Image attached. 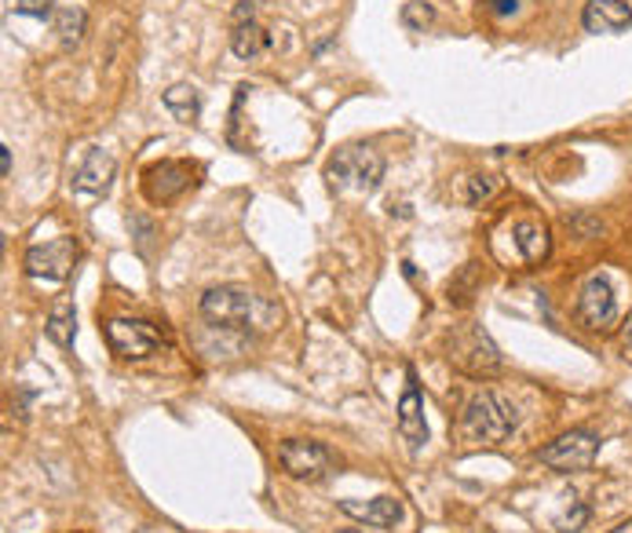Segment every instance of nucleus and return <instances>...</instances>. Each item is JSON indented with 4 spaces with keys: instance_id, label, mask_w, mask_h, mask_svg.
I'll return each instance as SVG.
<instances>
[{
    "instance_id": "f257e3e1",
    "label": "nucleus",
    "mask_w": 632,
    "mask_h": 533,
    "mask_svg": "<svg viewBox=\"0 0 632 533\" xmlns=\"http://www.w3.org/2000/svg\"><path fill=\"white\" fill-rule=\"evenodd\" d=\"M202 318L216 329H235V333H264L275 326V307L242 285H216L202 296Z\"/></svg>"
},
{
    "instance_id": "f03ea898",
    "label": "nucleus",
    "mask_w": 632,
    "mask_h": 533,
    "mask_svg": "<svg viewBox=\"0 0 632 533\" xmlns=\"http://www.w3.org/2000/svg\"><path fill=\"white\" fill-rule=\"evenodd\" d=\"M460 428H465V435L476 442H505L511 431L519 428V414L508 398L497 395V391H479V395L468 398Z\"/></svg>"
},
{
    "instance_id": "7ed1b4c3",
    "label": "nucleus",
    "mask_w": 632,
    "mask_h": 533,
    "mask_svg": "<svg viewBox=\"0 0 632 533\" xmlns=\"http://www.w3.org/2000/svg\"><path fill=\"white\" fill-rule=\"evenodd\" d=\"M326 179L337 190H355V194H374L384 179V157L374 147H344L329 157Z\"/></svg>"
},
{
    "instance_id": "20e7f679",
    "label": "nucleus",
    "mask_w": 632,
    "mask_h": 533,
    "mask_svg": "<svg viewBox=\"0 0 632 533\" xmlns=\"http://www.w3.org/2000/svg\"><path fill=\"white\" fill-rule=\"evenodd\" d=\"M446 351H450V366L460 369L465 377H494L501 369V351L490 340L483 326H457L454 333L446 337Z\"/></svg>"
},
{
    "instance_id": "39448f33",
    "label": "nucleus",
    "mask_w": 632,
    "mask_h": 533,
    "mask_svg": "<svg viewBox=\"0 0 632 533\" xmlns=\"http://www.w3.org/2000/svg\"><path fill=\"white\" fill-rule=\"evenodd\" d=\"M278 465L286 468L289 479L300 482H318L333 471V454L323 446V442L311 439H289L278 446Z\"/></svg>"
},
{
    "instance_id": "423d86ee",
    "label": "nucleus",
    "mask_w": 632,
    "mask_h": 533,
    "mask_svg": "<svg viewBox=\"0 0 632 533\" xmlns=\"http://www.w3.org/2000/svg\"><path fill=\"white\" fill-rule=\"evenodd\" d=\"M599 454V439L592 431L578 428L567 431V435L552 439L545 449H541V465L552 471H585L592 468V460Z\"/></svg>"
},
{
    "instance_id": "0eeeda50",
    "label": "nucleus",
    "mask_w": 632,
    "mask_h": 533,
    "mask_svg": "<svg viewBox=\"0 0 632 533\" xmlns=\"http://www.w3.org/2000/svg\"><path fill=\"white\" fill-rule=\"evenodd\" d=\"M578 315H581V321H585L589 329H596V333H607V329H615V321H618V296H615V285H610L607 275H589L585 281H581Z\"/></svg>"
},
{
    "instance_id": "6e6552de",
    "label": "nucleus",
    "mask_w": 632,
    "mask_h": 533,
    "mask_svg": "<svg viewBox=\"0 0 632 533\" xmlns=\"http://www.w3.org/2000/svg\"><path fill=\"white\" fill-rule=\"evenodd\" d=\"M106 344L117 358H150L162 347V333L143 318H110Z\"/></svg>"
},
{
    "instance_id": "1a4fd4ad",
    "label": "nucleus",
    "mask_w": 632,
    "mask_h": 533,
    "mask_svg": "<svg viewBox=\"0 0 632 533\" xmlns=\"http://www.w3.org/2000/svg\"><path fill=\"white\" fill-rule=\"evenodd\" d=\"M194 183H198L194 168L187 161H157V165H150L143 173V194L150 205H168L179 194H187Z\"/></svg>"
},
{
    "instance_id": "9d476101",
    "label": "nucleus",
    "mask_w": 632,
    "mask_h": 533,
    "mask_svg": "<svg viewBox=\"0 0 632 533\" xmlns=\"http://www.w3.org/2000/svg\"><path fill=\"white\" fill-rule=\"evenodd\" d=\"M77 259V241L74 238H55L45 245H34L26 253V275L37 281H66Z\"/></svg>"
},
{
    "instance_id": "9b49d317",
    "label": "nucleus",
    "mask_w": 632,
    "mask_h": 533,
    "mask_svg": "<svg viewBox=\"0 0 632 533\" xmlns=\"http://www.w3.org/2000/svg\"><path fill=\"white\" fill-rule=\"evenodd\" d=\"M399 431L409 446H425L428 442V424H425V398H420V384H417V369H406V391L403 402H399Z\"/></svg>"
},
{
    "instance_id": "f8f14e48",
    "label": "nucleus",
    "mask_w": 632,
    "mask_h": 533,
    "mask_svg": "<svg viewBox=\"0 0 632 533\" xmlns=\"http://www.w3.org/2000/svg\"><path fill=\"white\" fill-rule=\"evenodd\" d=\"M581 26L589 34H625L632 26V8L625 0H589L581 12Z\"/></svg>"
},
{
    "instance_id": "ddd939ff",
    "label": "nucleus",
    "mask_w": 632,
    "mask_h": 533,
    "mask_svg": "<svg viewBox=\"0 0 632 533\" xmlns=\"http://www.w3.org/2000/svg\"><path fill=\"white\" fill-rule=\"evenodd\" d=\"M114 173H117V161L106 150H88V157L74 168L69 183H74L77 194H106Z\"/></svg>"
},
{
    "instance_id": "4468645a",
    "label": "nucleus",
    "mask_w": 632,
    "mask_h": 533,
    "mask_svg": "<svg viewBox=\"0 0 632 533\" xmlns=\"http://www.w3.org/2000/svg\"><path fill=\"white\" fill-rule=\"evenodd\" d=\"M340 511L358 522H366V526H395V522H403V505H399L395 497H374V500H340Z\"/></svg>"
},
{
    "instance_id": "2eb2a0df",
    "label": "nucleus",
    "mask_w": 632,
    "mask_h": 533,
    "mask_svg": "<svg viewBox=\"0 0 632 533\" xmlns=\"http://www.w3.org/2000/svg\"><path fill=\"white\" fill-rule=\"evenodd\" d=\"M48 340H52L55 347L69 351L74 347V337H77V310H74V296L63 293L52 304V315H48V326H45Z\"/></svg>"
},
{
    "instance_id": "dca6fc26",
    "label": "nucleus",
    "mask_w": 632,
    "mask_h": 533,
    "mask_svg": "<svg viewBox=\"0 0 632 533\" xmlns=\"http://www.w3.org/2000/svg\"><path fill=\"white\" fill-rule=\"evenodd\" d=\"M511 238H516V249L527 264H541V259L548 256V230L534 224V219H519V224L511 227Z\"/></svg>"
},
{
    "instance_id": "f3484780",
    "label": "nucleus",
    "mask_w": 632,
    "mask_h": 533,
    "mask_svg": "<svg viewBox=\"0 0 632 533\" xmlns=\"http://www.w3.org/2000/svg\"><path fill=\"white\" fill-rule=\"evenodd\" d=\"M55 34H59V45L63 48H77L85 40V29H88V12L85 4H59L55 15Z\"/></svg>"
},
{
    "instance_id": "a211bd4d",
    "label": "nucleus",
    "mask_w": 632,
    "mask_h": 533,
    "mask_svg": "<svg viewBox=\"0 0 632 533\" xmlns=\"http://www.w3.org/2000/svg\"><path fill=\"white\" fill-rule=\"evenodd\" d=\"M270 48V37L267 29L249 18V23H235V34H230V52L238 59H260Z\"/></svg>"
},
{
    "instance_id": "6ab92c4d",
    "label": "nucleus",
    "mask_w": 632,
    "mask_h": 533,
    "mask_svg": "<svg viewBox=\"0 0 632 533\" xmlns=\"http://www.w3.org/2000/svg\"><path fill=\"white\" fill-rule=\"evenodd\" d=\"M165 110L184 125H194L202 117V92L194 85H173L165 92Z\"/></svg>"
},
{
    "instance_id": "aec40b11",
    "label": "nucleus",
    "mask_w": 632,
    "mask_h": 533,
    "mask_svg": "<svg viewBox=\"0 0 632 533\" xmlns=\"http://www.w3.org/2000/svg\"><path fill=\"white\" fill-rule=\"evenodd\" d=\"M435 23V8L428 0H406L403 4V26L414 29V34H425V29Z\"/></svg>"
},
{
    "instance_id": "412c9836",
    "label": "nucleus",
    "mask_w": 632,
    "mask_h": 533,
    "mask_svg": "<svg viewBox=\"0 0 632 533\" xmlns=\"http://www.w3.org/2000/svg\"><path fill=\"white\" fill-rule=\"evenodd\" d=\"M476 264H468L465 270H460V278L450 281V304H457V307H468L471 304V296H476V289H479V281H476Z\"/></svg>"
},
{
    "instance_id": "4be33fe9",
    "label": "nucleus",
    "mask_w": 632,
    "mask_h": 533,
    "mask_svg": "<svg viewBox=\"0 0 632 533\" xmlns=\"http://www.w3.org/2000/svg\"><path fill=\"white\" fill-rule=\"evenodd\" d=\"M497 176H486V173H479V176H471L468 179V190H465V201L468 205H483V201H490L497 194Z\"/></svg>"
},
{
    "instance_id": "5701e85b",
    "label": "nucleus",
    "mask_w": 632,
    "mask_h": 533,
    "mask_svg": "<svg viewBox=\"0 0 632 533\" xmlns=\"http://www.w3.org/2000/svg\"><path fill=\"white\" fill-rule=\"evenodd\" d=\"M15 12H18V15H29V18H48V15H55V12H52V0H15Z\"/></svg>"
},
{
    "instance_id": "b1692460",
    "label": "nucleus",
    "mask_w": 632,
    "mask_h": 533,
    "mask_svg": "<svg viewBox=\"0 0 632 533\" xmlns=\"http://www.w3.org/2000/svg\"><path fill=\"white\" fill-rule=\"evenodd\" d=\"M486 4L497 18H516L530 4V0H486Z\"/></svg>"
},
{
    "instance_id": "393cba45",
    "label": "nucleus",
    "mask_w": 632,
    "mask_h": 533,
    "mask_svg": "<svg viewBox=\"0 0 632 533\" xmlns=\"http://www.w3.org/2000/svg\"><path fill=\"white\" fill-rule=\"evenodd\" d=\"M249 18H256V8L253 4H238L235 8V23H249Z\"/></svg>"
},
{
    "instance_id": "a878e982",
    "label": "nucleus",
    "mask_w": 632,
    "mask_h": 533,
    "mask_svg": "<svg viewBox=\"0 0 632 533\" xmlns=\"http://www.w3.org/2000/svg\"><path fill=\"white\" fill-rule=\"evenodd\" d=\"M0 168H4V176H12V150L0 147Z\"/></svg>"
},
{
    "instance_id": "bb28decb",
    "label": "nucleus",
    "mask_w": 632,
    "mask_h": 533,
    "mask_svg": "<svg viewBox=\"0 0 632 533\" xmlns=\"http://www.w3.org/2000/svg\"><path fill=\"white\" fill-rule=\"evenodd\" d=\"M610 533H632V519H629V522H621V526H618V530H610Z\"/></svg>"
},
{
    "instance_id": "cd10ccee",
    "label": "nucleus",
    "mask_w": 632,
    "mask_h": 533,
    "mask_svg": "<svg viewBox=\"0 0 632 533\" xmlns=\"http://www.w3.org/2000/svg\"><path fill=\"white\" fill-rule=\"evenodd\" d=\"M625 358H632V329H629V337H625Z\"/></svg>"
},
{
    "instance_id": "c85d7f7f",
    "label": "nucleus",
    "mask_w": 632,
    "mask_h": 533,
    "mask_svg": "<svg viewBox=\"0 0 632 533\" xmlns=\"http://www.w3.org/2000/svg\"><path fill=\"white\" fill-rule=\"evenodd\" d=\"M347 533H358V530H347Z\"/></svg>"
}]
</instances>
